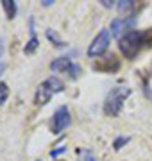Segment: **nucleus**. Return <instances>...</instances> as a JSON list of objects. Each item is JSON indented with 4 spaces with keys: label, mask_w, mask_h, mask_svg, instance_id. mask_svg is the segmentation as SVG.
<instances>
[{
    "label": "nucleus",
    "mask_w": 152,
    "mask_h": 161,
    "mask_svg": "<svg viewBox=\"0 0 152 161\" xmlns=\"http://www.w3.org/2000/svg\"><path fill=\"white\" fill-rule=\"evenodd\" d=\"M129 95H131V88H127V86L113 88L104 100V113L107 116H118L123 108V102H125V98Z\"/></svg>",
    "instance_id": "1"
},
{
    "label": "nucleus",
    "mask_w": 152,
    "mask_h": 161,
    "mask_svg": "<svg viewBox=\"0 0 152 161\" xmlns=\"http://www.w3.org/2000/svg\"><path fill=\"white\" fill-rule=\"evenodd\" d=\"M63 90H64V82L59 79V77H54V75H52V77L45 79L40 86L36 88L34 104H36V106H45V104L50 100L52 95L63 92Z\"/></svg>",
    "instance_id": "2"
},
{
    "label": "nucleus",
    "mask_w": 152,
    "mask_h": 161,
    "mask_svg": "<svg viewBox=\"0 0 152 161\" xmlns=\"http://www.w3.org/2000/svg\"><path fill=\"white\" fill-rule=\"evenodd\" d=\"M141 45H143V38H141L140 31L131 29L127 31L125 34L118 40V48L127 59H134L141 50Z\"/></svg>",
    "instance_id": "3"
},
{
    "label": "nucleus",
    "mask_w": 152,
    "mask_h": 161,
    "mask_svg": "<svg viewBox=\"0 0 152 161\" xmlns=\"http://www.w3.org/2000/svg\"><path fill=\"white\" fill-rule=\"evenodd\" d=\"M109 43H111V31L102 29L99 34L95 36V40L91 41V45L88 47V56L90 58H99V56H102L109 48Z\"/></svg>",
    "instance_id": "4"
},
{
    "label": "nucleus",
    "mask_w": 152,
    "mask_h": 161,
    "mask_svg": "<svg viewBox=\"0 0 152 161\" xmlns=\"http://www.w3.org/2000/svg\"><path fill=\"white\" fill-rule=\"evenodd\" d=\"M50 70L52 72H59V74H66V75H70L72 79H77L79 75H81V66L75 63H72L68 58H56L50 63Z\"/></svg>",
    "instance_id": "5"
},
{
    "label": "nucleus",
    "mask_w": 152,
    "mask_h": 161,
    "mask_svg": "<svg viewBox=\"0 0 152 161\" xmlns=\"http://www.w3.org/2000/svg\"><path fill=\"white\" fill-rule=\"evenodd\" d=\"M68 125H70V111H68V108L61 106V108L54 113L52 132H54V134H59V132H63Z\"/></svg>",
    "instance_id": "6"
},
{
    "label": "nucleus",
    "mask_w": 152,
    "mask_h": 161,
    "mask_svg": "<svg viewBox=\"0 0 152 161\" xmlns=\"http://www.w3.org/2000/svg\"><path fill=\"white\" fill-rule=\"evenodd\" d=\"M133 25H134V18H115L111 22V34L118 36V40H120L127 31H131Z\"/></svg>",
    "instance_id": "7"
},
{
    "label": "nucleus",
    "mask_w": 152,
    "mask_h": 161,
    "mask_svg": "<svg viewBox=\"0 0 152 161\" xmlns=\"http://www.w3.org/2000/svg\"><path fill=\"white\" fill-rule=\"evenodd\" d=\"M95 70H99V72H115V70L120 68V63H118V59L115 58V56H109V58H104L100 59V61H97V63L93 64Z\"/></svg>",
    "instance_id": "8"
},
{
    "label": "nucleus",
    "mask_w": 152,
    "mask_h": 161,
    "mask_svg": "<svg viewBox=\"0 0 152 161\" xmlns=\"http://www.w3.org/2000/svg\"><path fill=\"white\" fill-rule=\"evenodd\" d=\"M29 25H30V40L25 43L24 52H25V54H34V52L38 50V47H40V40H38L36 34H34V20H32V18H30Z\"/></svg>",
    "instance_id": "9"
},
{
    "label": "nucleus",
    "mask_w": 152,
    "mask_h": 161,
    "mask_svg": "<svg viewBox=\"0 0 152 161\" xmlns=\"http://www.w3.org/2000/svg\"><path fill=\"white\" fill-rule=\"evenodd\" d=\"M117 7L122 13H125V14H127V18H133L134 9H138V4H136V2H133V0H118Z\"/></svg>",
    "instance_id": "10"
},
{
    "label": "nucleus",
    "mask_w": 152,
    "mask_h": 161,
    "mask_svg": "<svg viewBox=\"0 0 152 161\" xmlns=\"http://www.w3.org/2000/svg\"><path fill=\"white\" fill-rule=\"evenodd\" d=\"M2 7H4V11H6V16L9 20L16 16V2L14 0H2Z\"/></svg>",
    "instance_id": "11"
},
{
    "label": "nucleus",
    "mask_w": 152,
    "mask_h": 161,
    "mask_svg": "<svg viewBox=\"0 0 152 161\" xmlns=\"http://www.w3.org/2000/svg\"><path fill=\"white\" fill-rule=\"evenodd\" d=\"M47 38H48V41H52L56 47H59V48H63V47H66V43H64L61 38L57 36V32L54 29H47Z\"/></svg>",
    "instance_id": "12"
},
{
    "label": "nucleus",
    "mask_w": 152,
    "mask_h": 161,
    "mask_svg": "<svg viewBox=\"0 0 152 161\" xmlns=\"http://www.w3.org/2000/svg\"><path fill=\"white\" fill-rule=\"evenodd\" d=\"M7 97H9V88H7V84L4 80H0V106L6 104Z\"/></svg>",
    "instance_id": "13"
},
{
    "label": "nucleus",
    "mask_w": 152,
    "mask_h": 161,
    "mask_svg": "<svg viewBox=\"0 0 152 161\" xmlns=\"http://www.w3.org/2000/svg\"><path fill=\"white\" fill-rule=\"evenodd\" d=\"M129 142H131V138H129V136H118V138L113 142V147H115V150H120L123 145L129 143Z\"/></svg>",
    "instance_id": "14"
},
{
    "label": "nucleus",
    "mask_w": 152,
    "mask_h": 161,
    "mask_svg": "<svg viewBox=\"0 0 152 161\" xmlns=\"http://www.w3.org/2000/svg\"><path fill=\"white\" fill-rule=\"evenodd\" d=\"M141 38H143V45L152 47V29H147L145 32H141Z\"/></svg>",
    "instance_id": "15"
},
{
    "label": "nucleus",
    "mask_w": 152,
    "mask_h": 161,
    "mask_svg": "<svg viewBox=\"0 0 152 161\" xmlns=\"http://www.w3.org/2000/svg\"><path fill=\"white\" fill-rule=\"evenodd\" d=\"M64 150H66V147H59V149H54V150H50V156H52V158H57L59 154H63Z\"/></svg>",
    "instance_id": "16"
},
{
    "label": "nucleus",
    "mask_w": 152,
    "mask_h": 161,
    "mask_svg": "<svg viewBox=\"0 0 152 161\" xmlns=\"http://www.w3.org/2000/svg\"><path fill=\"white\" fill-rule=\"evenodd\" d=\"M100 4H102L104 7H113V6H115V2H113V0H100Z\"/></svg>",
    "instance_id": "17"
},
{
    "label": "nucleus",
    "mask_w": 152,
    "mask_h": 161,
    "mask_svg": "<svg viewBox=\"0 0 152 161\" xmlns=\"http://www.w3.org/2000/svg\"><path fill=\"white\" fill-rule=\"evenodd\" d=\"M41 4H43L45 7H48V6H52V4H54V0H43Z\"/></svg>",
    "instance_id": "18"
},
{
    "label": "nucleus",
    "mask_w": 152,
    "mask_h": 161,
    "mask_svg": "<svg viewBox=\"0 0 152 161\" xmlns=\"http://www.w3.org/2000/svg\"><path fill=\"white\" fill-rule=\"evenodd\" d=\"M82 161H97V159H95V158H93L91 154H88L86 158H84V159H82Z\"/></svg>",
    "instance_id": "19"
}]
</instances>
